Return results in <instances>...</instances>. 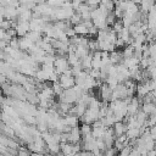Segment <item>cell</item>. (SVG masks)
Instances as JSON below:
<instances>
[{
  "label": "cell",
  "instance_id": "obj_1",
  "mask_svg": "<svg viewBox=\"0 0 156 156\" xmlns=\"http://www.w3.org/2000/svg\"><path fill=\"white\" fill-rule=\"evenodd\" d=\"M135 90H136V94H138V96H140V99H141V98H144V96H146V95L150 93L149 82H144V83H140V84H138Z\"/></svg>",
  "mask_w": 156,
  "mask_h": 156
},
{
  "label": "cell",
  "instance_id": "obj_5",
  "mask_svg": "<svg viewBox=\"0 0 156 156\" xmlns=\"http://www.w3.org/2000/svg\"><path fill=\"white\" fill-rule=\"evenodd\" d=\"M74 32H76V34H82V35H84V34H88V28L83 24V23H79V24H77L74 28Z\"/></svg>",
  "mask_w": 156,
  "mask_h": 156
},
{
  "label": "cell",
  "instance_id": "obj_4",
  "mask_svg": "<svg viewBox=\"0 0 156 156\" xmlns=\"http://www.w3.org/2000/svg\"><path fill=\"white\" fill-rule=\"evenodd\" d=\"M141 111L144 113H146L147 116L152 115L155 111H156V104L154 102H146V104H143V107H141Z\"/></svg>",
  "mask_w": 156,
  "mask_h": 156
},
{
  "label": "cell",
  "instance_id": "obj_2",
  "mask_svg": "<svg viewBox=\"0 0 156 156\" xmlns=\"http://www.w3.org/2000/svg\"><path fill=\"white\" fill-rule=\"evenodd\" d=\"M126 132H127V126H124L123 122H116V123H115L113 133H115V135H117V138L124 135Z\"/></svg>",
  "mask_w": 156,
  "mask_h": 156
},
{
  "label": "cell",
  "instance_id": "obj_3",
  "mask_svg": "<svg viewBox=\"0 0 156 156\" xmlns=\"http://www.w3.org/2000/svg\"><path fill=\"white\" fill-rule=\"evenodd\" d=\"M154 5H156L154 1H143V2H140V10H139V11H140L143 15H146V16H147L149 11L151 10V7H152Z\"/></svg>",
  "mask_w": 156,
  "mask_h": 156
},
{
  "label": "cell",
  "instance_id": "obj_7",
  "mask_svg": "<svg viewBox=\"0 0 156 156\" xmlns=\"http://www.w3.org/2000/svg\"><path fill=\"white\" fill-rule=\"evenodd\" d=\"M150 136L154 141H156V128L155 127H151L150 128Z\"/></svg>",
  "mask_w": 156,
  "mask_h": 156
},
{
  "label": "cell",
  "instance_id": "obj_6",
  "mask_svg": "<svg viewBox=\"0 0 156 156\" xmlns=\"http://www.w3.org/2000/svg\"><path fill=\"white\" fill-rule=\"evenodd\" d=\"M132 149H133L132 146H126V147H123V149L119 151V156H129Z\"/></svg>",
  "mask_w": 156,
  "mask_h": 156
},
{
  "label": "cell",
  "instance_id": "obj_8",
  "mask_svg": "<svg viewBox=\"0 0 156 156\" xmlns=\"http://www.w3.org/2000/svg\"><path fill=\"white\" fill-rule=\"evenodd\" d=\"M147 156H156V149H154L151 151H147Z\"/></svg>",
  "mask_w": 156,
  "mask_h": 156
}]
</instances>
